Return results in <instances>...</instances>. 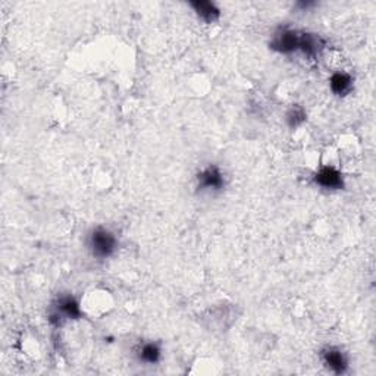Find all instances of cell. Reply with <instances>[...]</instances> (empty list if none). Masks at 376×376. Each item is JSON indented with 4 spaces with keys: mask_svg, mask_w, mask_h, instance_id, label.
Returning a JSON list of instances; mask_svg holds the SVG:
<instances>
[{
    "mask_svg": "<svg viewBox=\"0 0 376 376\" xmlns=\"http://www.w3.org/2000/svg\"><path fill=\"white\" fill-rule=\"evenodd\" d=\"M87 247L94 258L107 259L116 251L118 240L112 231L105 227H96L88 232Z\"/></svg>",
    "mask_w": 376,
    "mask_h": 376,
    "instance_id": "obj_1",
    "label": "cell"
},
{
    "mask_svg": "<svg viewBox=\"0 0 376 376\" xmlns=\"http://www.w3.org/2000/svg\"><path fill=\"white\" fill-rule=\"evenodd\" d=\"M197 184L202 191H220L225 185V176L216 165H209L197 175Z\"/></svg>",
    "mask_w": 376,
    "mask_h": 376,
    "instance_id": "obj_5",
    "label": "cell"
},
{
    "mask_svg": "<svg viewBox=\"0 0 376 376\" xmlns=\"http://www.w3.org/2000/svg\"><path fill=\"white\" fill-rule=\"evenodd\" d=\"M112 304V300L107 295L106 291H92L88 293V295L81 300V307L84 315H90V316H102L103 313L107 312V309Z\"/></svg>",
    "mask_w": 376,
    "mask_h": 376,
    "instance_id": "obj_6",
    "label": "cell"
},
{
    "mask_svg": "<svg viewBox=\"0 0 376 376\" xmlns=\"http://www.w3.org/2000/svg\"><path fill=\"white\" fill-rule=\"evenodd\" d=\"M322 362L325 366L335 373H342L347 369V357L338 347H328L322 351Z\"/></svg>",
    "mask_w": 376,
    "mask_h": 376,
    "instance_id": "obj_7",
    "label": "cell"
},
{
    "mask_svg": "<svg viewBox=\"0 0 376 376\" xmlns=\"http://www.w3.org/2000/svg\"><path fill=\"white\" fill-rule=\"evenodd\" d=\"M302 31L291 30V28H284L278 32H275L272 37L271 48L276 52L284 53V54H291L298 52V44H300Z\"/></svg>",
    "mask_w": 376,
    "mask_h": 376,
    "instance_id": "obj_3",
    "label": "cell"
},
{
    "mask_svg": "<svg viewBox=\"0 0 376 376\" xmlns=\"http://www.w3.org/2000/svg\"><path fill=\"white\" fill-rule=\"evenodd\" d=\"M84 315L81 302L76 300L72 295L65 294L59 295L56 302L52 306L50 312V320L53 324L61 325L65 320H72V319H80Z\"/></svg>",
    "mask_w": 376,
    "mask_h": 376,
    "instance_id": "obj_2",
    "label": "cell"
},
{
    "mask_svg": "<svg viewBox=\"0 0 376 376\" xmlns=\"http://www.w3.org/2000/svg\"><path fill=\"white\" fill-rule=\"evenodd\" d=\"M190 6L193 8L194 14L205 21L206 24H213L219 18H220V9L213 3V2H207V0H196V2H191Z\"/></svg>",
    "mask_w": 376,
    "mask_h": 376,
    "instance_id": "obj_8",
    "label": "cell"
},
{
    "mask_svg": "<svg viewBox=\"0 0 376 376\" xmlns=\"http://www.w3.org/2000/svg\"><path fill=\"white\" fill-rule=\"evenodd\" d=\"M306 121V112L302 106H293L289 112H286V123L291 128H297L300 127Z\"/></svg>",
    "mask_w": 376,
    "mask_h": 376,
    "instance_id": "obj_11",
    "label": "cell"
},
{
    "mask_svg": "<svg viewBox=\"0 0 376 376\" xmlns=\"http://www.w3.org/2000/svg\"><path fill=\"white\" fill-rule=\"evenodd\" d=\"M329 87L334 94L346 96L353 88V76L344 71H335L329 79Z\"/></svg>",
    "mask_w": 376,
    "mask_h": 376,
    "instance_id": "obj_9",
    "label": "cell"
},
{
    "mask_svg": "<svg viewBox=\"0 0 376 376\" xmlns=\"http://www.w3.org/2000/svg\"><path fill=\"white\" fill-rule=\"evenodd\" d=\"M137 356H138L140 362H145L147 364L158 363L160 360V356H162L160 346L156 344V342H153V341L143 342V344L137 350Z\"/></svg>",
    "mask_w": 376,
    "mask_h": 376,
    "instance_id": "obj_10",
    "label": "cell"
},
{
    "mask_svg": "<svg viewBox=\"0 0 376 376\" xmlns=\"http://www.w3.org/2000/svg\"><path fill=\"white\" fill-rule=\"evenodd\" d=\"M315 182L325 190H341L344 187L342 172L337 165H322L315 174Z\"/></svg>",
    "mask_w": 376,
    "mask_h": 376,
    "instance_id": "obj_4",
    "label": "cell"
}]
</instances>
